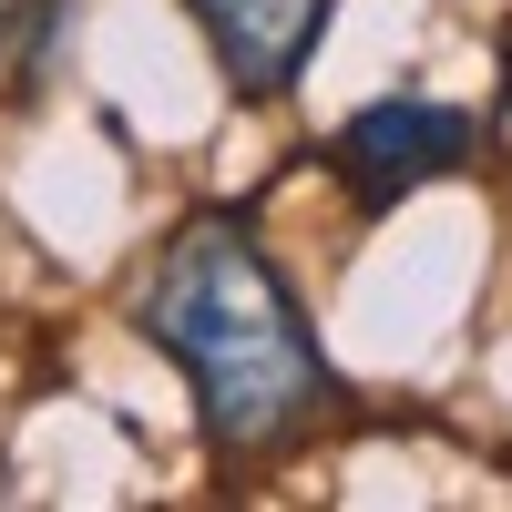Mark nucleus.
<instances>
[{
	"mask_svg": "<svg viewBox=\"0 0 512 512\" xmlns=\"http://www.w3.org/2000/svg\"><path fill=\"white\" fill-rule=\"evenodd\" d=\"M134 328L185 369L205 441H216V461H236V472L297 451L318 431V410L338 400V369L318 349L308 308H297L287 267L267 256V236H256L236 205H205V216H185L164 236L154 277L134 297Z\"/></svg>",
	"mask_w": 512,
	"mask_h": 512,
	"instance_id": "obj_1",
	"label": "nucleus"
},
{
	"mask_svg": "<svg viewBox=\"0 0 512 512\" xmlns=\"http://www.w3.org/2000/svg\"><path fill=\"white\" fill-rule=\"evenodd\" d=\"M472 144H482V123L461 113V103L390 93V103H369V113H349V123L328 134V164H338V185H349L359 216H390L400 195L461 175V164H472Z\"/></svg>",
	"mask_w": 512,
	"mask_h": 512,
	"instance_id": "obj_2",
	"label": "nucleus"
},
{
	"mask_svg": "<svg viewBox=\"0 0 512 512\" xmlns=\"http://www.w3.org/2000/svg\"><path fill=\"white\" fill-rule=\"evenodd\" d=\"M185 11H195V31H205V52H216L226 93H236V103H277L287 82L318 62L338 0H185Z\"/></svg>",
	"mask_w": 512,
	"mask_h": 512,
	"instance_id": "obj_3",
	"label": "nucleus"
},
{
	"mask_svg": "<svg viewBox=\"0 0 512 512\" xmlns=\"http://www.w3.org/2000/svg\"><path fill=\"white\" fill-rule=\"evenodd\" d=\"M62 31H72V0H0V113L41 103V82L62 62Z\"/></svg>",
	"mask_w": 512,
	"mask_h": 512,
	"instance_id": "obj_4",
	"label": "nucleus"
},
{
	"mask_svg": "<svg viewBox=\"0 0 512 512\" xmlns=\"http://www.w3.org/2000/svg\"><path fill=\"white\" fill-rule=\"evenodd\" d=\"M492 134L512 144V31H502V113H492Z\"/></svg>",
	"mask_w": 512,
	"mask_h": 512,
	"instance_id": "obj_5",
	"label": "nucleus"
}]
</instances>
